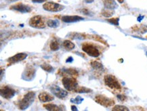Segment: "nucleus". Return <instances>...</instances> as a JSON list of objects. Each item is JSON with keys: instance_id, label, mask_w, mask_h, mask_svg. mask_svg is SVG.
I'll use <instances>...</instances> for the list:
<instances>
[{"instance_id": "nucleus-6", "label": "nucleus", "mask_w": 147, "mask_h": 111, "mask_svg": "<svg viewBox=\"0 0 147 111\" xmlns=\"http://www.w3.org/2000/svg\"><path fill=\"white\" fill-rule=\"evenodd\" d=\"M29 25L33 28L36 29H44L45 28V21L42 18V16L37 15L34 16L30 19Z\"/></svg>"}, {"instance_id": "nucleus-5", "label": "nucleus", "mask_w": 147, "mask_h": 111, "mask_svg": "<svg viewBox=\"0 0 147 111\" xmlns=\"http://www.w3.org/2000/svg\"><path fill=\"white\" fill-rule=\"evenodd\" d=\"M95 101L102 106L108 108V107L112 106L115 104V101L111 98L106 97L104 95H97L95 96Z\"/></svg>"}, {"instance_id": "nucleus-27", "label": "nucleus", "mask_w": 147, "mask_h": 111, "mask_svg": "<svg viewBox=\"0 0 147 111\" xmlns=\"http://www.w3.org/2000/svg\"><path fill=\"white\" fill-rule=\"evenodd\" d=\"M119 18H113L111 19H108L107 21L109 22L110 23H112L115 25H119Z\"/></svg>"}, {"instance_id": "nucleus-33", "label": "nucleus", "mask_w": 147, "mask_h": 111, "mask_svg": "<svg viewBox=\"0 0 147 111\" xmlns=\"http://www.w3.org/2000/svg\"><path fill=\"white\" fill-rule=\"evenodd\" d=\"M144 16H139V17H138V19H137L138 21V22H140V21H142V20L144 19Z\"/></svg>"}, {"instance_id": "nucleus-20", "label": "nucleus", "mask_w": 147, "mask_h": 111, "mask_svg": "<svg viewBox=\"0 0 147 111\" xmlns=\"http://www.w3.org/2000/svg\"><path fill=\"white\" fill-rule=\"evenodd\" d=\"M75 92L76 93H88L92 92V89H89V88H87L85 87H78L77 89H76Z\"/></svg>"}, {"instance_id": "nucleus-23", "label": "nucleus", "mask_w": 147, "mask_h": 111, "mask_svg": "<svg viewBox=\"0 0 147 111\" xmlns=\"http://www.w3.org/2000/svg\"><path fill=\"white\" fill-rule=\"evenodd\" d=\"M41 68L43 69L44 71L47 72H52L54 71V68L52 66H50L49 64H47V63H44L41 66Z\"/></svg>"}, {"instance_id": "nucleus-37", "label": "nucleus", "mask_w": 147, "mask_h": 111, "mask_svg": "<svg viewBox=\"0 0 147 111\" xmlns=\"http://www.w3.org/2000/svg\"><path fill=\"white\" fill-rule=\"evenodd\" d=\"M7 1H10V2H12V1H17V0H7Z\"/></svg>"}, {"instance_id": "nucleus-7", "label": "nucleus", "mask_w": 147, "mask_h": 111, "mask_svg": "<svg viewBox=\"0 0 147 111\" xmlns=\"http://www.w3.org/2000/svg\"><path fill=\"white\" fill-rule=\"evenodd\" d=\"M35 73H36V70L35 69L34 67L29 65L24 69L22 74V78L24 80L31 81L35 78Z\"/></svg>"}, {"instance_id": "nucleus-4", "label": "nucleus", "mask_w": 147, "mask_h": 111, "mask_svg": "<svg viewBox=\"0 0 147 111\" xmlns=\"http://www.w3.org/2000/svg\"><path fill=\"white\" fill-rule=\"evenodd\" d=\"M104 83L107 87L113 89H121V84H119V81L115 76L113 75L108 74L104 76Z\"/></svg>"}, {"instance_id": "nucleus-12", "label": "nucleus", "mask_w": 147, "mask_h": 111, "mask_svg": "<svg viewBox=\"0 0 147 111\" xmlns=\"http://www.w3.org/2000/svg\"><path fill=\"white\" fill-rule=\"evenodd\" d=\"M26 57H27V54L24 53H18L15 55L12 56L10 58H9L8 61L10 64H12V63H18L19 61H21L24 59H25Z\"/></svg>"}, {"instance_id": "nucleus-8", "label": "nucleus", "mask_w": 147, "mask_h": 111, "mask_svg": "<svg viewBox=\"0 0 147 111\" xmlns=\"http://www.w3.org/2000/svg\"><path fill=\"white\" fill-rule=\"evenodd\" d=\"M0 94L2 98L7 100H10L15 96L16 91L13 88L9 87V86H3L1 87Z\"/></svg>"}, {"instance_id": "nucleus-25", "label": "nucleus", "mask_w": 147, "mask_h": 111, "mask_svg": "<svg viewBox=\"0 0 147 111\" xmlns=\"http://www.w3.org/2000/svg\"><path fill=\"white\" fill-rule=\"evenodd\" d=\"M113 10H110L106 8V10H104L102 12V15L105 17H110L114 14V12H113Z\"/></svg>"}, {"instance_id": "nucleus-9", "label": "nucleus", "mask_w": 147, "mask_h": 111, "mask_svg": "<svg viewBox=\"0 0 147 111\" xmlns=\"http://www.w3.org/2000/svg\"><path fill=\"white\" fill-rule=\"evenodd\" d=\"M43 8L46 11L49 12H60L62 11L65 7L62 5L59 4V3H56L54 2H52V1H49V2H46L43 5Z\"/></svg>"}, {"instance_id": "nucleus-1", "label": "nucleus", "mask_w": 147, "mask_h": 111, "mask_svg": "<svg viewBox=\"0 0 147 111\" xmlns=\"http://www.w3.org/2000/svg\"><path fill=\"white\" fill-rule=\"evenodd\" d=\"M35 97V93L33 91H29L27 93H26L23 98L19 102V109L22 110L27 109L34 102Z\"/></svg>"}, {"instance_id": "nucleus-24", "label": "nucleus", "mask_w": 147, "mask_h": 111, "mask_svg": "<svg viewBox=\"0 0 147 111\" xmlns=\"http://www.w3.org/2000/svg\"><path fill=\"white\" fill-rule=\"evenodd\" d=\"M113 111H128L129 109L126 106H124L122 105H117L114 106L112 109Z\"/></svg>"}, {"instance_id": "nucleus-26", "label": "nucleus", "mask_w": 147, "mask_h": 111, "mask_svg": "<svg viewBox=\"0 0 147 111\" xmlns=\"http://www.w3.org/2000/svg\"><path fill=\"white\" fill-rule=\"evenodd\" d=\"M83 101H84V98H82L80 96H77V97H76L75 99L71 100V102H73V103H75V104H81Z\"/></svg>"}, {"instance_id": "nucleus-38", "label": "nucleus", "mask_w": 147, "mask_h": 111, "mask_svg": "<svg viewBox=\"0 0 147 111\" xmlns=\"http://www.w3.org/2000/svg\"><path fill=\"white\" fill-rule=\"evenodd\" d=\"M146 56H147V52H146Z\"/></svg>"}, {"instance_id": "nucleus-13", "label": "nucleus", "mask_w": 147, "mask_h": 111, "mask_svg": "<svg viewBox=\"0 0 147 111\" xmlns=\"http://www.w3.org/2000/svg\"><path fill=\"white\" fill-rule=\"evenodd\" d=\"M84 18L77 15L74 16H64L62 17V21L65 23H75L77 21L84 20Z\"/></svg>"}, {"instance_id": "nucleus-31", "label": "nucleus", "mask_w": 147, "mask_h": 111, "mask_svg": "<svg viewBox=\"0 0 147 111\" xmlns=\"http://www.w3.org/2000/svg\"><path fill=\"white\" fill-rule=\"evenodd\" d=\"M45 1H46V0H32V1H33V3H42Z\"/></svg>"}, {"instance_id": "nucleus-29", "label": "nucleus", "mask_w": 147, "mask_h": 111, "mask_svg": "<svg viewBox=\"0 0 147 111\" xmlns=\"http://www.w3.org/2000/svg\"><path fill=\"white\" fill-rule=\"evenodd\" d=\"M81 13L83 14V15H90V10H88V9H81V11H80Z\"/></svg>"}, {"instance_id": "nucleus-14", "label": "nucleus", "mask_w": 147, "mask_h": 111, "mask_svg": "<svg viewBox=\"0 0 147 111\" xmlns=\"http://www.w3.org/2000/svg\"><path fill=\"white\" fill-rule=\"evenodd\" d=\"M39 100L42 102H48L54 100V96L47 92H42L39 94Z\"/></svg>"}, {"instance_id": "nucleus-3", "label": "nucleus", "mask_w": 147, "mask_h": 111, "mask_svg": "<svg viewBox=\"0 0 147 111\" xmlns=\"http://www.w3.org/2000/svg\"><path fill=\"white\" fill-rule=\"evenodd\" d=\"M82 50L91 57H98L100 55V51L96 48V47L90 42H85L83 44Z\"/></svg>"}, {"instance_id": "nucleus-28", "label": "nucleus", "mask_w": 147, "mask_h": 111, "mask_svg": "<svg viewBox=\"0 0 147 111\" xmlns=\"http://www.w3.org/2000/svg\"><path fill=\"white\" fill-rule=\"evenodd\" d=\"M117 98L121 102H124V101H125V100H126V99H127L126 97L124 96V95H122V94L117 95Z\"/></svg>"}, {"instance_id": "nucleus-22", "label": "nucleus", "mask_w": 147, "mask_h": 111, "mask_svg": "<svg viewBox=\"0 0 147 111\" xmlns=\"http://www.w3.org/2000/svg\"><path fill=\"white\" fill-rule=\"evenodd\" d=\"M49 48L53 51H58L59 49V44L56 40H53V41L51 42L50 45H49Z\"/></svg>"}, {"instance_id": "nucleus-18", "label": "nucleus", "mask_w": 147, "mask_h": 111, "mask_svg": "<svg viewBox=\"0 0 147 111\" xmlns=\"http://www.w3.org/2000/svg\"><path fill=\"white\" fill-rule=\"evenodd\" d=\"M63 46L64 48L66 49L67 51H71L73 49H75V44L73 43L72 42H71L70 40H65V41L63 42Z\"/></svg>"}, {"instance_id": "nucleus-15", "label": "nucleus", "mask_w": 147, "mask_h": 111, "mask_svg": "<svg viewBox=\"0 0 147 111\" xmlns=\"http://www.w3.org/2000/svg\"><path fill=\"white\" fill-rule=\"evenodd\" d=\"M105 8L110 10H114L117 8V4L115 0H104L103 1Z\"/></svg>"}, {"instance_id": "nucleus-36", "label": "nucleus", "mask_w": 147, "mask_h": 111, "mask_svg": "<svg viewBox=\"0 0 147 111\" xmlns=\"http://www.w3.org/2000/svg\"><path fill=\"white\" fill-rule=\"evenodd\" d=\"M117 1H118V2H119V3H123L124 0H117Z\"/></svg>"}, {"instance_id": "nucleus-21", "label": "nucleus", "mask_w": 147, "mask_h": 111, "mask_svg": "<svg viewBox=\"0 0 147 111\" xmlns=\"http://www.w3.org/2000/svg\"><path fill=\"white\" fill-rule=\"evenodd\" d=\"M59 25V21L57 20H48L47 21V25L51 28L58 27Z\"/></svg>"}, {"instance_id": "nucleus-30", "label": "nucleus", "mask_w": 147, "mask_h": 111, "mask_svg": "<svg viewBox=\"0 0 147 111\" xmlns=\"http://www.w3.org/2000/svg\"><path fill=\"white\" fill-rule=\"evenodd\" d=\"M140 32L141 33H144L147 32V26L142 25L140 27Z\"/></svg>"}, {"instance_id": "nucleus-16", "label": "nucleus", "mask_w": 147, "mask_h": 111, "mask_svg": "<svg viewBox=\"0 0 147 111\" xmlns=\"http://www.w3.org/2000/svg\"><path fill=\"white\" fill-rule=\"evenodd\" d=\"M44 107L46 109V110L49 111H59L63 110V109L62 108V107L58 106V105L53 104H44Z\"/></svg>"}, {"instance_id": "nucleus-17", "label": "nucleus", "mask_w": 147, "mask_h": 111, "mask_svg": "<svg viewBox=\"0 0 147 111\" xmlns=\"http://www.w3.org/2000/svg\"><path fill=\"white\" fill-rule=\"evenodd\" d=\"M59 72H63V74H61V75H63V74H66L67 75H70L72 76H77L78 72L77 70L72 69V68H64L63 70H60Z\"/></svg>"}, {"instance_id": "nucleus-10", "label": "nucleus", "mask_w": 147, "mask_h": 111, "mask_svg": "<svg viewBox=\"0 0 147 111\" xmlns=\"http://www.w3.org/2000/svg\"><path fill=\"white\" fill-rule=\"evenodd\" d=\"M49 89H50L51 92L59 99H65L68 96V92L67 91L64 90L63 89H62V88L57 85H55V84L51 86Z\"/></svg>"}, {"instance_id": "nucleus-35", "label": "nucleus", "mask_w": 147, "mask_h": 111, "mask_svg": "<svg viewBox=\"0 0 147 111\" xmlns=\"http://www.w3.org/2000/svg\"><path fill=\"white\" fill-rule=\"evenodd\" d=\"M85 1H86V3H92L94 1V0H84Z\"/></svg>"}, {"instance_id": "nucleus-11", "label": "nucleus", "mask_w": 147, "mask_h": 111, "mask_svg": "<svg viewBox=\"0 0 147 111\" xmlns=\"http://www.w3.org/2000/svg\"><path fill=\"white\" fill-rule=\"evenodd\" d=\"M10 9L22 12V13H27V12H31L32 8L31 6H29V5L23 4V3H19L12 6L10 8Z\"/></svg>"}, {"instance_id": "nucleus-34", "label": "nucleus", "mask_w": 147, "mask_h": 111, "mask_svg": "<svg viewBox=\"0 0 147 111\" xmlns=\"http://www.w3.org/2000/svg\"><path fill=\"white\" fill-rule=\"evenodd\" d=\"M71 110H72L77 111L78 109L77 108V107H76L75 106H71Z\"/></svg>"}, {"instance_id": "nucleus-19", "label": "nucleus", "mask_w": 147, "mask_h": 111, "mask_svg": "<svg viewBox=\"0 0 147 111\" xmlns=\"http://www.w3.org/2000/svg\"><path fill=\"white\" fill-rule=\"evenodd\" d=\"M91 66L92 67L93 69L96 70H98V71H102L103 70L104 68L102 64L100 62L97 61H93L91 62Z\"/></svg>"}, {"instance_id": "nucleus-2", "label": "nucleus", "mask_w": 147, "mask_h": 111, "mask_svg": "<svg viewBox=\"0 0 147 111\" xmlns=\"http://www.w3.org/2000/svg\"><path fill=\"white\" fill-rule=\"evenodd\" d=\"M63 84L65 89L69 91H74L75 92L77 87H79L78 82L74 77H64L62 80Z\"/></svg>"}, {"instance_id": "nucleus-32", "label": "nucleus", "mask_w": 147, "mask_h": 111, "mask_svg": "<svg viewBox=\"0 0 147 111\" xmlns=\"http://www.w3.org/2000/svg\"><path fill=\"white\" fill-rule=\"evenodd\" d=\"M73 57H69L68 58V59L66 60V62L67 63H71V62H73Z\"/></svg>"}]
</instances>
